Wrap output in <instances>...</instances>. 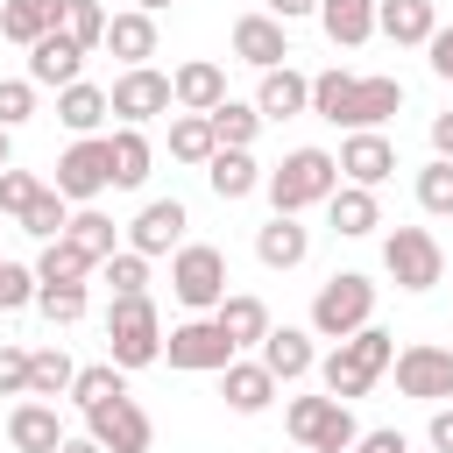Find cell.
I'll list each match as a JSON object with an SVG mask.
<instances>
[{"mask_svg": "<svg viewBox=\"0 0 453 453\" xmlns=\"http://www.w3.org/2000/svg\"><path fill=\"white\" fill-rule=\"evenodd\" d=\"M311 113L319 120H333V127H382L389 113H403V85L389 78V71H375V78H354V71H319L311 78Z\"/></svg>", "mask_w": 453, "mask_h": 453, "instance_id": "cell-1", "label": "cell"}, {"mask_svg": "<svg viewBox=\"0 0 453 453\" xmlns=\"http://www.w3.org/2000/svg\"><path fill=\"white\" fill-rule=\"evenodd\" d=\"M396 361V340L368 319L361 333H347V340H333V354L319 361V382H326V396H340V403H354V396H368L375 382H382V368Z\"/></svg>", "mask_w": 453, "mask_h": 453, "instance_id": "cell-2", "label": "cell"}, {"mask_svg": "<svg viewBox=\"0 0 453 453\" xmlns=\"http://www.w3.org/2000/svg\"><path fill=\"white\" fill-rule=\"evenodd\" d=\"M106 361L127 375V368H156L163 361V319H156V304H149V290L142 297H113L106 304Z\"/></svg>", "mask_w": 453, "mask_h": 453, "instance_id": "cell-3", "label": "cell"}, {"mask_svg": "<svg viewBox=\"0 0 453 453\" xmlns=\"http://www.w3.org/2000/svg\"><path fill=\"white\" fill-rule=\"evenodd\" d=\"M333 184H340V163H333V149H290L269 177H262V191H269V205L276 212H304V205H326L333 198Z\"/></svg>", "mask_w": 453, "mask_h": 453, "instance_id": "cell-4", "label": "cell"}, {"mask_svg": "<svg viewBox=\"0 0 453 453\" xmlns=\"http://www.w3.org/2000/svg\"><path fill=\"white\" fill-rule=\"evenodd\" d=\"M368 319H375V283H368L361 269H340V276L319 283V297H311V333H319V340H347V333H361Z\"/></svg>", "mask_w": 453, "mask_h": 453, "instance_id": "cell-5", "label": "cell"}, {"mask_svg": "<svg viewBox=\"0 0 453 453\" xmlns=\"http://www.w3.org/2000/svg\"><path fill=\"white\" fill-rule=\"evenodd\" d=\"M283 432L297 446H311V453H347L361 439V425H354V411L340 396H290L283 403Z\"/></svg>", "mask_w": 453, "mask_h": 453, "instance_id": "cell-6", "label": "cell"}, {"mask_svg": "<svg viewBox=\"0 0 453 453\" xmlns=\"http://www.w3.org/2000/svg\"><path fill=\"white\" fill-rule=\"evenodd\" d=\"M170 297H177L184 311H212V304L226 297V255H219L212 241H184V248L170 255Z\"/></svg>", "mask_w": 453, "mask_h": 453, "instance_id": "cell-7", "label": "cell"}, {"mask_svg": "<svg viewBox=\"0 0 453 453\" xmlns=\"http://www.w3.org/2000/svg\"><path fill=\"white\" fill-rule=\"evenodd\" d=\"M163 361H170V368H184V375H219V368L234 361V340L219 333V319H212V311H191L184 326H170V333H163Z\"/></svg>", "mask_w": 453, "mask_h": 453, "instance_id": "cell-8", "label": "cell"}, {"mask_svg": "<svg viewBox=\"0 0 453 453\" xmlns=\"http://www.w3.org/2000/svg\"><path fill=\"white\" fill-rule=\"evenodd\" d=\"M382 269H389L396 290H432V283H446V248L425 226H396L382 241Z\"/></svg>", "mask_w": 453, "mask_h": 453, "instance_id": "cell-9", "label": "cell"}, {"mask_svg": "<svg viewBox=\"0 0 453 453\" xmlns=\"http://www.w3.org/2000/svg\"><path fill=\"white\" fill-rule=\"evenodd\" d=\"M106 113H120V127H149L156 113H170V71L127 64V71L106 85Z\"/></svg>", "mask_w": 453, "mask_h": 453, "instance_id": "cell-10", "label": "cell"}, {"mask_svg": "<svg viewBox=\"0 0 453 453\" xmlns=\"http://www.w3.org/2000/svg\"><path fill=\"white\" fill-rule=\"evenodd\" d=\"M57 191L71 205H92L99 191H113V156H106V134H78L64 156H57Z\"/></svg>", "mask_w": 453, "mask_h": 453, "instance_id": "cell-11", "label": "cell"}, {"mask_svg": "<svg viewBox=\"0 0 453 453\" xmlns=\"http://www.w3.org/2000/svg\"><path fill=\"white\" fill-rule=\"evenodd\" d=\"M85 432L106 446V453H149L156 446V425H149V411L120 389V396H106V403H92L85 411Z\"/></svg>", "mask_w": 453, "mask_h": 453, "instance_id": "cell-12", "label": "cell"}, {"mask_svg": "<svg viewBox=\"0 0 453 453\" xmlns=\"http://www.w3.org/2000/svg\"><path fill=\"white\" fill-rule=\"evenodd\" d=\"M389 368H396V389H403V396H418V403H453V347L418 340V347H403Z\"/></svg>", "mask_w": 453, "mask_h": 453, "instance_id": "cell-13", "label": "cell"}, {"mask_svg": "<svg viewBox=\"0 0 453 453\" xmlns=\"http://www.w3.org/2000/svg\"><path fill=\"white\" fill-rule=\"evenodd\" d=\"M333 163H340V184H368V191H375V184L396 177V142H389L382 127H354Z\"/></svg>", "mask_w": 453, "mask_h": 453, "instance_id": "cell-14", "label": "cell"}, {"mask_svg": "<svg viewBox=\"0 0 453 453\" xmlns=\"http://www.w3.org/2000/svg\"><path fill=\"white\" fill-rule=\"evenodd\" d=\"M184 226H191V212H184L177 198H149V205L134 212V226H127V248H134V255H177V248H184Z\"/></svg>", "mask_w": 453, "mask_h": 453, "instance_id": "cell-15", "label": "cell"}, {"mask_svg": "<svg viewBox=\"0 0 453 453\" xmlns=\"http://www.w3.org/2000/svg\"><path fill=\"white\" fill-rule=\"evenodd\" d=\"M234 57L255 64V71H276V64H290V28L276 14H241L234 21Z\"/></svg>", "mask_w": 453, "mask_h": 453, "instance_id": "cell-16", "label": "cell"}, {"mask_svg": "<svg viewBox=\"0 0 453 453\" xmlns=\"http://www.w3.org/2000/svg\"><path fill=\"white\" fill-rule=\"evenodd\" d=\"M219 396H226L234 418H262V411L276 403V375H269L262 361H241V354H234V361L219 368Z\"/></svg>", "mask_w": 453, "mask_h": 453, "instance_id": "cell-17", "label": "cell"}, {"mask_svg": "<svg viewBox=\"0 0 453 453\" xmlns=\"http://www.w3.org/2000/svg\"><path fill=\"white\" fill-rule=\"evenodd\" d=\"M7 446H14V453H57V446H64V418H57V403L21 396V403L7 411Z\"/></svg>", "mask_w": 453, "mask_h": 453, "instance_id": "cell-18", "label": "cell"}, {"mask_svg": "<svg viewBox=\"0 0 453 453\" xmlns=\"http://www.w3.org/2000/svg\"><path fill=\"white\" fill-rule=\"evenodd\" d=\"M219 99H226V71H219L212 57H191V64L170 71V106H177V113H212Z\"/></svg>", "mask_w": 453, "mask_h": 453, "instance_id": "cell-19", "label": "cell"}, {"mask_svg": "<svg viewBox=\"0 0 453 453\" xmlns=\"http://www.w3.org/2000/svg\"><path fill=\"white\" fill-rule=\"evenodd\" d=\"M262 368H269L276 382H304V375L319 368L311 333H304V326H269V333H262Z\"/></svg>", "mask_w": 453, "mask_h": 453, "instance_id": "cell-20", "label": "cell"}, {"mask_svg": "<svg viewBox=\"0 0 453 453\" xmlns=\"http://www.w3.org/2000/svg\"><path fill=\"white\" fill-rule=\"evenodd\" d=\"M375 28L396 50H425V35L439 28V0H375Z\"/></svg>", "mask_w": 453, "mask_h": 453, "instance_id": "cell-21", "label": "cell"}, {"mask_svg": "<svg viewBox=\"0 0 453 453\" xmlns=\"http://www.w3.org/2000/svg\"><path fill=\"white\" fill-rule=\"evenodd\" d=\"M78 71H85V50H78L64 28H50L42 42H28V85H57V92H64Z\"/></svg>", "mask_w": 453, "mask_h": 453, "instance_id": "cell-22", "label": "cell"}, {"mask_svg": "<svg viewBox=\"0 0 453 453\" xmlns=\"http://www.w3.org/2000/svg\"><path fill=\"white\" fill-rule=\"evenodd\" d=\"M255 113H262V120H297V113H311V78H304V71H290V64L262 71Z\"/></svg>", "mask_w": 453, "mask_h": 453, "instance_id": "cell-23", "label": "cell"}, {"mask_svg": "<svg viewBox=\"0 0 453 453\" xmlns=\"http://www.w3.org/2000/svg\"><path fill=\"white\" fill-rule=\"evenodd\" d=\"M311 255V226H297V212H276L269 226H255V262L262 269H297Z\"/></svg>", "mask_w": 453, "mask_h": 453, "instance_id": "cell-24", "label": "cell"}, {"mask_svg": "<svg viewBox=\"0 0 453 453\" xmlns=\"http://www.w3.org/2000/svg\"><path fill=\"white\" fill-rule=\"evenodd\" d=\"M205 184H212V198H219V205H234V198L262 191V163H255V149H212Z\"/></svg>", "mask_w": 453, "mask_h": 453, "instance_id": "cell-25", "label": "cell"}, {"mask_svg": "<svg viewBox=\"0 0 453 453\" xmlns=\"http://www.w3.org/2000/svg\"><path fill=\"white\" fill-rule=\"evenodd\" d=\"M326 219H333V234L361 241V234H375V226H382V205H375V191H368V184H333Z\"/></svg>", "mask_w": 453, "mask_h": 453, "instance_id": "cell-26", "label": "cell"}, {"mask_svg": "<svg viewBox=\"0 0 453 453\" xmlns=\"http://www.w3.org/2000/svg\"><path fill=\"white\" fill-rule=\"evenodd\" d=\"M212 319H219V333L234 340V354H241V347H262V333H269V304L248 297V290H226V297L212 304Z\"/></svg>", "mask_w": 453, "mask_h": 453, "instance_id": "cell-27", "label": "cell"}, {"mask_svg": "<svg viewBox=\"0 0 453 453\" xmlns=\"http://www.w3.org/2000/svg\"><path fill=\"white\" fill-rule=\"evenodd\" d=\"M319 28L333 50H361L375 35V0H319Z\"/></svg>", "mask_w": 453, "mask_h": 453, "instance_id": "cell-28", "label": "cell"}, {"mask_svg": "<svg viewBox=\"0 0 453 453\" xmlns=\"http://www.w3.org/2000/svg\"><path fill=\"white\" fill-rule=\"evenodd\" d=\"M106 50H113L120 64H149V57H156V14H142V7L106 14Z\"/></svg>", "mask_w": 453, "mask_h": 453, "instance_id": "cell-29", "label": "cell"}, {"mask_svg": "<svg viewBox=\"0 0 453 453\" xmlns=\"http://www.w3.org/2000/svg\"><path fill=\"white\" fill-rule=\"evenodd\" d=\"M106 156H113V191H142V184H149L156 149H149L142 127H113V134H106Z\"/></svg>", "mask_w": 453, "mask_h": 453, "instance_id": "cell-30", "label": "cell"}, {"mask_svg": "<svg viewBox=\"0 0 453 453\" xmlns=\"http://www.w3.org/2000/svg\"><path fill=\"white\" fill-rule=\"evenodd\" d=\"M57 21H64V0H0V35L21 42V50L42 42Z\"/></svg>", "mask_w": 453, "mask_h": 453, "instance_id": "cell-31", "label": "cell"}, {"mask_svg": "<svg viewBox=\"0 0 453 453\" xmlns=\"http://www.w3.org/2000/svg\"><path fill=\"white\" fill-rule=\"evenodd\" d=\"M57 120H64L71 134H99V120H106V85L71 78V85L57 92Z\"/></svg>", "mask_w": 453, "mask_h": 453, "instance_id": "cell-32", "label": "cell"}, {"mask_svg": "<svg viewBox=\"0 0 453 453\" xmlns=\"http://www.w3.org/2000/svg\"><path fill=\"white\" fill-rule=\"evenodd\" d=\"M99 262L71 241V234H57V241H42V255H35V283H85Z\"/></svg>", "mask_w": 453, "mask_h": 453, "instance_id": "cell-33", "label": "cell"}, {"mask_svg": "<svg viewBox=\"0 0 453 453\" xmlns=\"http://www.w3.org/2000/svg\"><path fill=\"white\" fill-rule=\"evenodd\" d=\"M71 375H78V361H71L64 347H35V354H28V396L57 403V396H71Z\"/></svg>", "mask_w": 453, "mask_h": 453, "instance_id": "cell-34", "label": "cell"}, {"mask_svg": "<svg viewBox=\"0 0 453 453\" xmlns=\"http://www.w3.org/2000/svg\"><path fill=\"white\" fill-rule=\"evenodd\" d=\"M205 120H212V142H219V149H255V134H262V113H255L248 99H219Z\"/></svg>", "mask_w": 453, "mask_h": 453, "instance_id": "cell-35", "label": "cell"}, {"mask_svg": "<svg viewBox=\"0 0 453 453\" xmlns=\"http://www.w3.org/2000/svg\"><path fill=\"white\" fill-rule=\"evenodd\" d=\"M64 219H71V198H64L57 184H42V191L21 205V219H14V226H21V234H35V241H57V234H64Z\"/></svg>", "mask_w": 453, "mask_h": 453, "instance_id": "cell-36", "label": "cell"}, {"mask_svg": "<svg viewBox=\"0 0 453 453\" xmlns=\"http://www.w3.org/2000/svg\"><path fill=\"white\" fill-rule=\"evenodd\" d=\"M212 149H219V142H212V120H205V113H177V120H170V156H177V163H198V170H205Z\"/></svg>", "mask_w": 453, "mask_h": 453, "instance_id": "cell-37", "label": "cell"}, {"mask_svg": "<svg viewBox=\"0 0 453 453\" xmlns=\"http://www.w3.org/2000/svg\"><path fill=\"white\" fill-rule=\"evenodd\" d=\"M64 234H71V241H78V248H85L92 262H106V255H113V234H120V226H113V219H106L99 205H78V212L64 219Z\"/></svg>", "mask_w": 453, "mask_h": 453, "instance_id": "cell-38", "label": "cell"}, {"mask_svg": "<svg viewBox=\"0 0 453 453\" xmlns=\"http://www.w3.org/2000/svg\"><path fill=\"white\" fill-rule=\"evenodd\" d=\"M35 311L50 326H78L92 311V297H85V283H35Z\"/></svg>", "mask_w": 453, "mask_h": 453, "instance_id": "cell-39", "label": "cell"}, {"mask_svg": "<svg viewBox=\"0 0 453 453\" xmlns=\"http://www.w3.org/2000/svg\"><path fill=\"white\" fill-rule=\"evenodd\" d=\"M99 276H106V290H113V297H142V290H149V255L113 248V255L99 262Z\"/></svg>", "mask_w": 453, "mask_h": 453, "instance_id": "cell-40", "label": "cell"}, {"mask_svg": "<svg viewBox=\"0 0 453 453\" xmlns=\"http://www.w3.org/2000/svg\"><path fill=\"white\" fill-rule=\"evenodd\" d=\"M57 28L92 57V50L106 42V7H99V0H64V21H57Z\"/></svg>", "mask_w": 453, "mask_h": 453, "instance_id": "cell-41", "label": "cell"}, {"mask_svg": "<svg viewBox=\"0 0 453 453\" xmlns=\"http://www.w3.org/2000/svg\"><path fill=\"white\" fill-rule=\"evenodd\" d=\"M120 389H127V382H120L113 361H92V368L71 375V403H78V411H92V403H106V396H120Z\"/></svg>", "mask_w": 453, "mask_h": 453, "instance_id": "cell-42", "label": "cell"}, {"mask_svg": "<svg viewBox=\"0 0 453 453\" xmlns=\"http://www.w3.org/2000/svg\"><path fill=\"white\" fill-rule=\"evenodd\" d=\"M418 205H425L432 219H453V163H446V156H432V163L418 170Z\"/></svg>", "mask_w": 453, "mask_h": 453, "instance_id": "cell-43", "label": "cell"}, {"mask_svg": "<svg viewBox=\"0 0 453 453\" xmlns=\"http://www.w3.org/2000/svg\"><path fill=\"white\" fill-rule=\"evenodd\" d=\"M35 191H42V177H35V170H14V163L0 170V212H7V219H21V205H28Z\"/></svg>", "mask_w": 453, "mask_h": 453, "instance_id": "cell-44", "label": "cell"}, {"mask_svg": "<svg viewBox=\"0 0 453 453\" xmlns=\"http://www.w3.org/2000/svg\"><path fill=\"white\" fill-rule=\"evenodd\" d=\"M35 304V269L28 262H0V311H21Z\"/></svg>", "mask_w": 453, "mask_h": 453, "instance_id": "cell-45", "label": "cell"}, {"mask_svg": "<svg viewBox=\"0 0 453 453\" xmlns=\"http://www.w3.org/2000/svg\"><path fill=\"white\" fill-rule=\"evenodd\" d=\"M35 113V85L28 78H0V127H21Z\"/></svg>", "mask_w": 453, "mask_h": 453, "instance_id": "cell-46", "label": "cell"}, {"mask_svg": "<svg viewBox=\"0 0 453 453\" xmlns=\"http://www.w3.org/2000/svg\"><path fill=\"white\" fill-rule=\"evenodd\" d=\"M0 396H28V354L0 347Z\"/></svg>", "mask_w": 453, "mask_h": 453, "instance_id": "cell-47", "label": "cell"}, {"mask_svg": "<svg viewBox=\"0 0 453 453\" xmlns=\"http://www.w3.org/2000/svg\"><path fill=\"white\" fill-rule=\"evenodd\" d=\"M425 64H432V71H439V78L453 85V28H446V21H439V28L425 35Z\"/></svg>", "mask_w": 453, "mask_h": 453, "instance_id": "cell-48", "label": "cell"}, {"mask_svg": "<svg viewBox=\"0 0 453 453\" xmlns=\"http://www.w3.org/2000/svg\"><path fill=\"white\" fill-rule=\"evenodd\" d=\"M347 453H411V439H403L396 425H382V432H361V439H354Z\"/></svg>", "mask_w": 453, "mask_h": 453, "instance_id": "cell-49", "label": "cell"}, {"mask_svg": "<svg viewBox=\"0 0 453 453\" xmlns=\"http://www.w3.org/2000/svg\"><path fill=\"white\" fill-rule=\"evenodd\" d=\"M432 453H453V403H432V425H425Z\"/></svg>", "mask_w": 453, "mask_h": 453, "instance_id": "cell-50", "label": "cell"}, {"mask_svg": "<svg viewBox=\"0 0 453 453\" xmlns=\"http://www.w3.org/2000/svg\"><path fill=\"white\" fill-rule=\"evenodd\" d=\"M262 14H276V21L290 28V21H304V14H319V0H269Z\"/></svg>", "mask_w": 453, "mask_h": 453, "instance_id": "cell-51", "label": "cell"}, {"mask_svg": "<svg viewBox=\"0 0 453 453\" xmlns=\"http://www.w3.org/2000/svg\"><path fill=\"white\" fill-rule=\"evenodd\" d=\"M432 156H446V163H453V106H446V113H432Z\"/></svg>", "mask_w": 453, "mask_h": 453, "instance_id": "cell-52", "label": "cell"}, {"mask_svg": "<svg viewBox=\"0 0 453 453\" xmlns=\"http://www.w3.org/2000/svg\"><path fill=\"white\" fill-rule=\"evenodd\" d=\"M57 453H106V446H99L92 432H85V439H71V432H64V446H57Z\"/></svg>", "mask_w": 453, "mask_h": 453, "instance_id": "cell-53", "label": "cell"}, {"mask_svg": "<svg viewBox=\"0 0 453 453\" xmlns=\"http://www.w3.org/2000/svg\"><path fill=\"white\" fill-rule=\"evenodd\" d=\"M14 163V127H0V170Z\"/></svg>", "mask_w": 453, "mask_h": 453, "instance_id": "cell-54", "label": "cell"}, {"mask_svg": "<svg viewBox=\"0 0 453 453\" xmlns=\"http://www.w3.org/2000/svg\"><path fill=\"white\" fill-rule=\"evenodd\" d=\"M134 7H142V14H163V7H170V0H134Z\"/></svg>", "mask_w": 453, "mask_h": 453, "instance_id": "cell-55", "label": "cell"}, {"mask_svg": "<svg viewBox=\"0 0 453 453\" xmlns=\"http://www.w3.org/2000/svg\"><path fill=\"white\" fill-rule=\"evenodd\" d=\"M297 453H311V446H297Z\"/></svg>", "mask_w": 453, "mask_h": 453, "instance_id": "cell-56", "label": "cell"}]
</instances>
